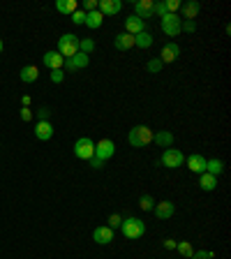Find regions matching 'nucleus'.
I'll return each instance as SVG.
<instances>
[{"label": "nucleus", "mask_w": 231, "mask_h": 259, "mask_svg": "<svg viewBox=\"0 0 231 259\" xmlns=\"http://www.w3.org/2000/svg\"><path fill=\"white\" fill-rule=\"evenodd\" d=\"M56 51L63 56V58H72V56H77L79 53V37L77 35H72V33H67V35H63L58 40V49Z\"/></svg>", "instance_id": "obj_2"}, {"label": "nucleus", "mask_w": 231, "mask_h": 259, "mask_svg": "<svg viewBox=\"0 0 231 259\" xmlns=\"http://www.w3.org/2000/svg\"><path fill=\"white\" fill-rule=\"evenodd\" d=\"M88 162H90L92 169H102V167H104V162H99V160H95V158H90Z\"/></svg>", "instance_id": "obj_41"}, {"label": "nucleus", "mask_w": 231, "mask_h": 259, "mask_svg": "<svg viewBox=\"0 0 231 259\" xmlns=\"http://www.w3.org/2000/svg\"><path fill=\"white\" fill-rule=\"evenodd\" d=\"M88 63H90V56H86V53H77V56L65 60V67L70 70V72H79V70L88 67Z\"/></svg>", "instance_id": "obj_10"}, {"label": "nucleus", "mask_w": 231, "mask_h": 259, "mask_svg": "<svg viewBox=\"0 0 231 259\" xmlns=\"http://www.w3.org/2000/svg\"><path fill=\"white\" fill-rule=\"evenodd\" d=\"M153 7H155V2H153V0H137V2H134V16H137V19H141V21L153 19V16H155Z\"/></svg>", "instance_id": "obj_8"}, {"label": "nucleus", "mask_w": 231, "mask_h": 259, "mask_svg": "<svg viewBox=\"0 0 231 259\" xmlns=\"http://www.w3.org/2000/svg\"><path fill=\"white\" fill-rule=\"evenodd\" d=\"M176 250H178L183 257H187L190 259L192 255H194V248H192V243L190 241H180V243H176Z\"/></svg>", "instance_id": "obj_27"}, {"label": "nucleus", "mask_w": 231, "mask_h": 259, "mask_svg": "<svg viewBox=\"0 0 231 259\" xmlns=\"http://www.w3.org/2000/svg\"><path fill=\"white\" fill-rule=\"evenodd\" d=\"M153 12L157 14L159 19H162L164 14H169V12H166V5H164V2H155V7H153Z\"/></svg>", "instance_id": "obj_37"}, {"label": "nucleus", "mask_w": 231, "mask_h": 259, "mask_svg": "<svg viewBox=\"0 0 231 259\" xmlns=\"http://www.w3.org/2000/svg\"><path fill=\"white\" fill-rule=\"evenodd\" d=\"M164 248H166V250H176V241H173V239H166V241H164Z\"/></svg>", "instance_id": "obj_42"}, {"label": "nucleus", "mask_w": 231, "mask_h": 259, "mask_svg": "<svg viewBox=\"0 0 231 259\" xmlns=\"http://www.w3.org/2000/svg\"><path fill=\"white\" fill-rule=\"evenodd\" d=\"M113 44H116V49H118V51H130V49L134 47V35H130V33L116 35Z\"/></svg>", "instance_id": "obj_19"}, {"label": "nucleus", "mask_w": 231, "mask_h": 259, "mask_svg": "<svg viewBox=\"0 0 231 259\" xmlns=\"http://www.w3.org/2000/svg\"><path fill=\"white\" fill-rule=\"evenodd\" d=\"M42 63H44V67H49V70H63V65H65V58L60 56L58 51H46L44 56H42Z\"/></svg>", "instance_id": "obj_9"}, {"label": "nucleus", "mask_w": 231, "mask_h": 259, "mask_svg": "<svg viewBox=\"0 0 231 259\" xmlns=\"http://www.w3.org/2000/svg\"><path fill=\"white\" fill-rule=\"evenodd\" d=\"M180 30H185V33H194V30H197V23H194V21H185V23H180Z\"/></svg>", "instance_id": "obj_39"}, {"label": "nucleus", "mask_w": 231, "mask_h": 259, "mask_svg": "<svg viewBox=\"0 0 231 259\" xmlns=\"http://www.w3.org/2000/svg\"><path fill=\"white\" fill-rule=\"evenodd\" d=\"M164 5H166V12H169V14H176V12L180 9V2H178V0H166Z\"/></svg>", "instance_id": "obj_33"}, {"label": "nucleus", "mask_w": 231, "mask_h": 259, "mask_svg": "<svg viewBox=\"0 0 231 259\" xmlns=\"http://www.w3.org/2000/svg\"><path fill=\"white\" fill-rule=\"evenodd\" d=\"M153 141H155L159 148H171L173 146V134L166 132V130H162V132L153 134Z\"/></svg>", "instance_id": "obj_21"}, {"label": "nucleus", "mask_w": 231, "mask_h": 259, "mask_svg": "<svg viewBox=\"0 0 231 259\" xmlns=\"http://www.w3.org/2000/svg\"><path fill=\"white\" fill-rule=\"evenodd\" d=\"M206 172L213 173V176H220L225 172V162L222 160H206Z\"/></svg>", "instance_id": "obj_26"}, {"label": "nucleus", "mask_w": 231, "mask_h": 259, "mask_svg": "<svg viewBox=\"0 0 231 259\" xmlns=\"http://www.w3.org/2000/svg\"><path fill=\"white\" fill-rule=\"evenodd\" d=\"M144 30H146V21L137 19L134 14L125 19V33H130V35H139V33H144Z\"/></svg>", "instance_id": "obj_17"}, {"label": "nucleus", "mask_w": 231, "mask_h": 259, "mask_svg": "<svg viewBox=\"0 0 231 259\" xmlns=\"http://www.w3.org/2000/svg\"><path fill=\"white\" fill-rule=\"evenodd\" d=\"M92 51H95V42H92L90 37H86V40H79V53H86V56H90Z\"/></svg>", "instance_id": "obj_28"}, {"label": "nucleus", "mask_w": 231, "mask_h": 259, "mask_svg": "<svg viewBox=\"0 0 231 259\" xmlns=\"http://www.w3.org/2000/svg\"><path fill=\"white\" fill-rule=\"evenodd\" d=\"M199 187L206 190V192L215 190V187H218V176H213V173H208V172L199 173Z\"/></svg>", "instance_id": "obj_20"}, {"label": "nucleus", "mask_w": 231, "mask_h": 259, "mask_svg": "<svg viewBox=\"0 0 231 259\" xmlns=\"http://www.w3.org/2000/svg\"><path fill=\"white\" fill-rule=\"evenodd\" d=\"M120 7H123V2L120 0H99V14L102 16H113V14H118L120 12Z\"/></svg>", "instance_id": "obj_11"}, {"label": "nucleus", "mask_w": 231, "mask_h": 259, "mask_svg": "<svg viewBox=\"0 0 231 259\" xmlns=\"http://www.w3.org/2000/svg\"><path fill=\"white\" fill-rule=\"evenodd\" d=\"M92 241L99 243V246H109L113 241V229L111 227H97V229L92 232Z\"/></svg>", "instance_id": "obj_15"}, {"label": "nucleus", "mask_w": 231, "mask_h": 259, "mask_svg": "<svg viewBox=\"0 0 231 259\" xmlns=\"http://www.w3.org/2000/svg\"><path fill=\"white\" fill-rule=\"evenodd\" d=\"M37 120H49V116H51V111L46 109V106H42V109H37Z\"/></svg>", "instance_id": "obj_40"}, {"label": "nucleus", "mask_w": 231, "mask_h": 259, "mask_svg": "<svg viewBox=\"0 0 231 259\" xmlns=\"http://www.w3.org/2000/svg\"><path fill=\"white\" fill-rule=\"evenodd\" d=\"M190 259H215V253H211V250H199Z\"/></svg>", "instance_id": "obj_31"}, {"label": "nucleus", "mask_w": 231, "mask_h": 259, "mask_svg": "<svg viewBox=\"0 0 231 259\" xmlns=\"http://www.w3.org/2000/svg\"><path fill=\"white\" fill-rule=\"evenodd\" d=\"M134 47H139V49H151V47H153V35L148 33V30L134 35Z\"/></svg>", "instance_id": "obj_24"}, {"label": "nucleus", "mask_w": 231, "mask_h": 259, "mask_svg": "<svg viewBox=\"0 0 231 259\" xmlns=\"http://www.w3.org/2000/svg\"><path fill=\"white\" fill-rule=\"evenodd\" d=\"M113 153H116V144L111 139H102L95 144V155L92 158L99 160V162H106L109 158H113Z\"/></svg>", "instance_id": "obj_6"}, {"label": "nucleus", "mask_w": 231, "mask_h": 259, "mask_svg": "<svg viewBox=\"0 0 231 259\" xmlns=\"http://www.w3.org/2000/svg\"><path fill=\"white\" fill-rule=\"evenodd\" d=\"M162 33L169 35V37L180 35V16L178 14H164V16H162Z\"/></svg>", "instance_id": "obj_7"}, {"label": "nucleus", "mask_w": 231, "mask_h": 259, "mask_svg": "<svg viewBox=\"0 0 231 259\" xmlns=\"http://www.w3.org/2000/svg\"><path fill=\"white\" fill-rule=\"evenodd\" d=\"M178 56H180V47L176 42H169V44L162 49V53H159V60H162V65H166V63H173Z\"/></svg>", "instance_id": "obj_13"}, {"label": "nucleus", "mask_w": 231, "mask_h": 259, "mask_svg": "<svg viewBox=\"0 0 231 259\" xmlns=\"http://www.w3.org/2000/svg\"><path fill=\"white\" fill-rule=\"evenodd\" d=\"M97 5H99V0H86V2H83V12H95V9H97Z\"/></svg>", "instance_id": "obj_36"}, {"label": "nucleus", "mask_w": 231, "mask_h": 259, "mask_svg": "<svg viewBox=\"0 0 231 259\" xmlns=\"http://www.w3.org/2000/svg\"><path fill=\"white\" fill-rule=\"evenodd\" d=\"M185 165H187V169L194 173H204L206 172V158L199 153H192L190 158H185Z\"/></svg>", "instance_id": "obj_12"}, {"label": "nucleus", "mask_w": 231, "mask_h": 259, "mask_svg": "<svg viewBox=\"0 0 231 259\" xmlns=\"http://www.w3.org/2000/svg\"><path fill=\"white\" fill-rule=\"evenodd\" d=\"M153 211H155V218L169 220V218L173 215V211H176V206H173V201H166V199H164V201H157Z\"/></svg>", "instance_id": "obj_16"}, {"label": "nucleus", "mask_w": 231, "mask_h": 259, "mask_svg": "<svg viewBox=\"0 0 231 259\" xmlns=\"http://www.w3.org/2000/svg\"><path fill=\"white\" fill-rule=\"evenodd\" d=\"M0 53H2V40H0Z\"/></svg>", "instance_id": "obj_43"}, {"label": "nucleus", "mask_w": 231, "mask_h": 259, "mask_svg": "<svg viewBox=\"0 0 231 259\" xmlns=\"http://www.w3.org/2000/svg\"><path fill=\"white\" fill-rule=\"evenodd\" d=\"M72 21L77 23V26H83V21H86V12H83V9H77V12L72 14Z\"/></svg>", "instance_id": "obj_32"}, {"label": "nucleus", "mask_w": 231, "mask_h": 259, "mask_svg": "<svg viewBox=\"0 0 231 259\" xmlns=\"http://www.w3.org/2000/svg\"><path fill=\"white\" fill-rule=\"evenodd\" d=\"M146 70L151 74H157L159 70H162V60L159 58H153V60H148V65H146Z\"/></svg>", "instance_id": "obj_30"}, {"label": "nucleus", "mask_w": 231, "mask_h": 259, "mask_svg": "<svg viewBox=\"0 0 231 259\" xmlns=\"http://www.w3.org/2000/svg\"><path fill=\"white\" fill-rule=\"evenodd\" d=\"M102 21H104V16L99 14V9H95V12H88V14H86V21H83V26H88L90 30H97V28H102Z\"/></svg>", "instance_id": "obj_22"}, {"label": "nucleus", "mask_w": 231, "mask_h": 259, "mask_svg": "<svg viewBox=\"0 0 231 259\" xmlns=\"http://www.w3.org/2000/svg\"><path fill=\"white\" fill-rule=\"evenodd\" d=\"M63 79H65V72H63V70H53V72H51V81H53V84H63Z\"/></svg>", "instance_id": "obj_38"}, {"label": "nucleus", "mask_w": 231, "mask_h": 259, "mask_svg": "<svg viewBox=\"0 0 231 259\" xmlns=\"http://www.w3.org/2000/svg\"><path fill=\"white\" fill-rule=\"evenodd\" d=\"M153 130L148 125H137L130 130V134H127V141L132 144L134 148H146L148 144H153Z\"/></svg>", "instance_id": "obj_1"}, {"label": "nucleus", "mask_w": 231, "mask_h": 259, "mask_svg": "<svg viewBox=\"0 0 231 259\" xmlns=\"http://www.w3.org/2000/svg\"><path fill=\"white\" fill-rule=\"evenodd\" d=\"M21 120H23V123H30V120H33V109H30V106H23V109H21Z\"/></svg>", "instance_id": "obj_34"}, {"label": "nucleus", "mask_w": 231, "mask_h": 259, "mask_svg": "<svg viewBox=\"0 0 231 259\" xmlns=\"http://www.w3.org/2000/svg\"><path fill=\"white\" fill-rule=\"evenodd\" d=\"M199 2L197 0H190V2H185V5H180V14H183L185 21H194L199 16Z\"/></svg>", "instance_id": "obj_18"}, {"label": "nucleus", "mask_w": 231, "mask_h": 259, "mask_svg": "<svg viewBox=\"0 0 231 259\" xmlns=\"http://www.w3.org/2000/svg\"><path fill=\"white\" fill-rule=\"evenodd\" d=\"M74 155L79 160H90L95 155V141L90 137H81L77 144H74Z\"/></svg>", "instance_id": "obj_4"}, {"label": "nucleus", "mask_w": 231, "mask_h": 259, "mask_svg": "<svg viewBox=\"0 0 231 259\" xmlns=\"http://www.w3.org/2000/svg\"><path fill=\"white\" fill-rule=\"evenodd\" d=\"M120 225H123V218H120L118 213H113L111 218H109V225H106V227H111V229H116V227H120Z\"/></svg>", "instance_id": "obj_35"}, {"label": "nucleus", "mask_w": 231, "mask_h": 259, "mask_svg": "<svg viewBox=\"0 0 231 259\" xmlns=\"http://www.w3.org/2000/svg\"><path fill=\"white\" fill-rule=\"evenodd\" d=\"M19 77H21V81H23V84H33V81H37V77H40V70H37L35 65H26L19 72Z\"/></svg>", "instance_id": "obj_23"}, {"label": "nucleus", "mask_w": 231, "mask_h": 259, "mask_svg": "<svg viewBox=\"0 0 231 259\" xmlns=\"http://www.w3.org/2000/svg\"><path fill=\"white\" fill-rule=\"evenodd\" d=\"M183 162H185L183 151H178V148H164V153H162V165H164L166 169H178Z\"/></svg>", "instance_id": "obj_5"}, {"label": "nucleus", "mask_w": 231, "mask_h": 259, "mask_svg": "<svg viewBox=\"0 0 231 259\" xmlns=\"http://www.w3.org/2000/svg\"><path fill=\"white\" fill-rule=\"evenodd\" d=\"M56 9H58L60 14H70V16H72V14L77 12V0H58V2H56Z\"/></svg>", "instance_id": "obj_25"}, {"label": "nucleus", "mask_w": 231, "mask_h": 259, "mask_svg": "<svg viewBox=\"0 0 231 259\" xmlns=\"http://www.w3.org/2000/svg\"><path fill=\"white\" fill-rule=\"evenodd\" d=\"M139 206L144 208V211H153V208H155V199H153L151 194H144V197L139 199Z\"/></svg>", "instance_id": "obj_29"}, {"label": "nucleus", "mask_w": 231, "mask_h": 259, "mask_svg": "<svg viewBox=\"0 0 231 259\" xmlns=\"http://www.w3.org/2000/svg\"><path fill=\"white\" fill-rule=\"evenodd\" d=\"M35 137L40 141H49L53 137V125L51 120H37V125H35Z\"/></svg>", "instance_id": "obj_14"}, {"label": "nucleus", "mask_w": 231, "mask_h": 259, "mask_svg": "<svg viewBox=\"0 0 231 259\" xmlns=\"http://www.w3.org/2000/svg\"><path fill=\"white\" fill-rule=\"evenodd\" d=\"M120 229H123V234H125V239H141L146 234V225L144 220L139 218H125L123 220V225H120Z\"/></svg>", "instance_id": "obj_3"}]
</instances>
